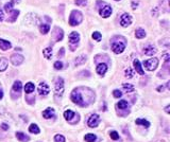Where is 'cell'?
<instances>
[{"label":"cell","mask_w":170,"mask_h":142,"mask_svg":"<svg viewBox=\"0 0 170 142\" xmlns=\"http://www.w3.org/2000/svg\"><path fill=\"white\" fill-rule=\"evenodd\" d=\"M83 20V16L80 11H72L69 16V24L72 27H76L78 24H80Z\"/></svg>","instance_id":"obj_1"},{"label":"cell","mask_w":170,"mask_h":142,"mask_svg":"<svg viewBox=\"0 0 170 142\" xmlns=\"http://www.w3.org/2000/svg\"><path fill=\"white\" fill-rule=\"evenodd\" d=\"M71 100H72V102L75 103V104L77 105H80V106H86V103L84 102V98L83 96H82V94H81L80 89H75L71 92Z\"/></svg>","instance_id":"obj_2"},{"label":"cell","mask_w":170,"mask_h":142,"mask_svg":"<svg viewBox=\"0 0 170 142\" xmlns=\"http://www.w3.org/2000/svg\"><path fill=\"white\" fill-rule=\"evenodd\" d=\"M144 66L146 67L147 70H149V71H153V70H155L158 66V59H156V57H152V59H148V61H145L144 62Z\"/></svg>","instance_id":"obj_3"},{"label":"cell","mask_w":170,"mask_h":142,"mask_svg":"<svg viewBox=\"0 0 170 142\" xmlns=\"http://www.w3.org/2000/svg\"><path fill=\"white\" fill-rule=\"evenodd\" d=\"M79 40H80V35H79V33H77V32H72V33H70L69 34V44H70V49L71 50H75V49L78 47V42H79Z\"/></svg>","instance_id":"obj_4"},{"label":"cell","mask_w":170,"mask_h":142,"mask_svg":"<svg viewBox=\"0 0 170 142\" xmlns=\"http://www.w3.org/2000/svg\"><path fill=\"white\" fill-rule=\"evenodd\" d=\"M125 49V44L121 42H116L112 44V50L113 52L116 53V54H120V53L123 52V50Z\"/></svg>","instance_id":"obj_5"},{"label":"cell","mask_w":170,"mask_h":142,"mask_svg":"<svg viewBox=\"0 0 170 142\" xmlns=\"http://www.w3.org/2000/svg\"><path fill=\"white\" fill-rule=\"evenodd\" d=\"M54 91H56V96H62L63 92H64V80L62 77L58 79V81L56 82V88H54Z\"/></svg>","instance_id":"obj_6"},{"label":"cell","mask_w":170,"mask_h":142,"mask_svg":"<svg viewBox=\"0 0 170 142\" xmlns=\"http://www.w3.org/2000/svg\"><path fill=\"white\" fill-rule=\"evenodd\" d=\"M99 123H100V118H99V116L98 114H91L89 117V119H88V121H87V124H88V126L91 128L94 127H97L98 125H99Z\"/></svg>","instance_id":"obj_7"},{"label":"cell","mask_w":170,"mask_h":142,"mask_svg":"<svg viewBox=\"0 0 170 142\" xmlns=\"http://www.w3.org/2000/svg\"><path fill=\"white\" fill-rule=\"evenodd\" d=\"M99 12H100V15L103 18H108V17H110L112 14V7H110L108 4L104 3L103 5H102V9L99 10Z\"/></svg>","instance_id":"obj_8"},{"label":"cell","mask_w":170,"mask_h":142,"mask_svg":"<svg viewBox=\"0 0 170 142\" xmlns=\"http://www.w3.org/2000/svg\"><path fill=\"white\" fill-rule=\"evenodd\" d=\"M131 22H132V17H131V15H129L128 13H125V14L121 16V18H120V24H121L123 28L129 27V26L131 24Z\"/></svg>","instance_id":"obj_9"},{"label":"cell","mask_w":170,"mask_h":142,"mask_svg":"<svg viewBox=\"0 0 170 142\" xmlns=\"http://www.w3.org/2000/svg\"><path fill=\"white\" fill-rule=\"evenodd\" d=\"M37 89H38V94H41V96H43V97L47 96V94H49V91H50V89H49V86L45 83V82H41V83H39V85H38Z\"/></svg>","instance_id":"obj_10"},{"label":"cell","mask_w":170,"mask_h":142,"mask_svg":"<svg viewBox=\"0 0 170 142\" xmlns=\"http://www.w3.org/2000/svg\"><path fill=\"white\" fill-rule=\"evenodd\" d=\"M11 63L17 66V65H20L21 63H24V56L21 54H13L11 56Z\"/></svg>","instance_id":"obj_11"},{"label":"cell","mask_w":170,"mask_h":142,"mask_svg":"<svg viewBox=\"0 0 170 142\" xmlns=\"http://www.w3.org/2000/svg\"><path fill=\"white\" fill-rule=\"evenodd\" d=\"M53 36H54V39L56 42H60L63 39V31L60 28L56 27L54 28V31H53Z\"/></svg>","instance_id":"obj_12"},{"label":"cell","mask_w":170,"mask_h":142,"mask_svg":"<svg viewBox=\"0 0 170 142\" xmlns=\"http://www.w3.org/2000/svg\"><path fill=\"white\" fill-rule=\"evenodd\" d=\"M144 52H145L146 55L151 56V55H153V54H155L156 53V49L151 45H147L146 47L144 48Z\"/></svg>","instance_id":"obj_13"},{"label":"cell","mask_w":170,"mask_h":142,"mask_svg":"<svg viewBox=\"0 0 170 142\" xmlns=\"http://www.w3.org/2000/svg\"><path fill=\"white\" fill-rule=\"evenodd\" d=\"M96 70H97V73L99 75H104L106 70H108V65L106 64H99Z\"/></svg>","instance_id":"obj_14"},{"label":"cell","mask_w":170,"mask_h":142,"mask_svg":"<svg viewBox=\"0 0 170 142\" xmlns=\"http://www.w3.org/2000/svg\"><path fill=\"white\" fill-rule=\"evenodd\" d=\"M43 117L45 119H50L54 117V109L53 108H47L46 110L43 111Z\"/></svg>","instance_id":"obj_15"},{"label":"cell","mask_w":170,"mask_h":142,"mask_svg":"<svg viewBox=\"0 0 170 142\" xmlns=\"http://www.w3.org/2000/svg\"><path fill=\"white\" fill-rule=\"evenodd\" d=\"M10 48H11V42L0 38V49H2L3 51H7Z\"/></svg>","instance_id":"obj_16"},{"label":"cell","mask_w":170,"mask_h":142,"mask_svg":"<svg viewBox=\"0 0 170 142\" xmlns=\"http://www.w3.org/2000/svg\"><path fill=\"white\" fill-rule=\"evenodd\" d=\"M16 138L19 140V141L21 142H28L29 141V137L26 134H24V133H21V132H18L16 133Z\"/></svg>","instance_id":"obj_17"},{"label":"cell","mask_w":170,"mask_h":142,"mask_svg":"<svg viewBox=\"0 0 170 142\" xmlns=\"http://www.w3.org/2000/svg\"><path fill=\"white\" fill-rule=\"evenodd\" d=\"M134 68H135L136 72L139 73L140 75H144V74H145V72H144V70H142V65H140V63H139L137 59L134 61Z\"/></svg>","instance_id":"obj_18"},{"label":"cell","mask_w":170,"mask_h":142,"mask_svg":"<svg viewBox=\"0 0 170 142\" xmlns=\"http://www.w3.org/2000/svg\"><path fill=\"white\" fill-rule=\"evenodd\" d=\"M21 82L20 81H15L14 84H13V91L14 92H17L18 94H20L21 91Z\"/></svg>","instance_id":"obj_19"},{"label":"cell","mask_w":170,"mask_h":142,"mask_svg":"<svg viewBox=\"0 0 170 142\" xmlns=\"http://www.w3.org/2000/svg\"><path fill=\"white\" fill-rule=\"evenodd\" d=\"M9 14H11V17L9 18V20H10L11 22H14V21L17 19L18 15H19V11H17V10H12L10 13H9Z\"/></svg>","instance_id":"obj_20"},{"label":"cell","mask_w":170,"mask_h":142,"mask_svg":"<svg viewBox=\"0 0 170 142\" xmlns=\"http://www.w3.org/2000/svg\"><path fill=\"white\" fill-rule=\"evenodd\" d=\"M73 117H76V112H73L72 110H66L64 112V118L66 119L67 121H71Z\"/></svg>","instance_id":"obj_21"},{"label":"cell","mask_w":170,"mask_h":142,"mask_svg":"<svg viewBox=\"0 0 170 142\" xmlns=\"http://www.w3.org/2000/svg\"><path fill=\"white\" fill-rule=\"evenodd\" d=\"M7 68V59L4 57H0V71H4Z\"/></svg>","instance_id":"obj_22"},{"label":"cell","mask_w":170,"mask_h":142,"mask_svg":"<svg viewBox=\"0 0 170 142\" xmlns=\"http://www.w3.org/2000/svg\"><path fill=\"white\" fill-rule=\"evenodd\" d=\"M43 54L45 56L46 59H50L52 57V49L51 47H48V48H45L43 50Z\"/></svg>","instance_id":"obj_23"},{"label":"cell","mask_w":170,"mask_h":142,"mask_svg":"<svg viewBox=\"0 0 170 142\" xmlns=\"http://www.w3.org/2000/svg\"><path fill=\"white\" fill-rule=\"evenodd\" d=\"M34 88L35 87L33 83H27L24 86V91H26V94H31L34 91Z\"/></svg>","instance_id":"obj_24"},{"label":"cell","mask_w":170,"mask_h":142,"mask_svg":"<svg viewBox=\"0 0 170 142\" xmlns=\"http://www.w3.org/2000/svg\"><path fill=\"white\" fill-rule=\"evenodd\" d=\"M85 61H86V55H84V54H81V55H79L78 57L76 59V66H78V65H82L83 63H85Z\"/></svg>","instance_id":"obj_25"},{"label":"cell","mask_w":170,"mask_h":142,"mask_svg":"<svg viewBox=\"0 0 170 142\" xmlns=\"http://www.w3.org/2000/svg\"><path fill=\"white\" fill-rule=\"evenodd\" d=\"M136 124L138 125H142V126H145V127H149L150 126V122H148L147 120L145 119H136Z\"/></svg>","instance_id":"obj_26"},{"label":"cell","mask_w":170,"mask_h":142,"mask_svg":"<svg viewBox=\"0 0 170 142\" xmlns=\"http://www.w3.org/2000/svg\"><path fill=\"white\" fill-rule=\"evenodd\" d=\"M39 31L42 34H47L49 31H50V26L49 24H42L41 27H39Z\"/></svg>","instance_id":"obj_27"},{"label":"cell","mask_w":170,"mask_h":142,"mask_svg":"<svg viewBox=\"0 0 170 142\" xmlns=\"http://www.w3.org/2000/svg\"><path fill=\"white\" fill-rule=\"evenodd\" d=\"M29 132L32 133V134H38L39 133V128H38V126L36 124H31L30 126H29Z\"/></svg>","instance_id":"obj_28"},{"label":"cell","mask_w":170,"mask_h":142,"mask_svg":"<svg viewBox=\"0 0 170 142\" xmlns=\"http://www.w3.org/2000/svg\"><path fill=\"white\" fill-rule=\"evenodd\" d=\"M85 141L87 142H95L96 141V139H97V137H96V135H94V134H87V135H85Z\"/></svg>","instance_id":"obj_29"},{"label":"cell","mask_w":170,"mask_h":142,"mask_svg":"<svg viewBox=\"0 0 170 142\" xmlns=\"http://www.w3.org/2000/svg\"><path fill=\"white\" fill-rule=\"evenodd\" d=\"M128 106H129L128 102L125 100L119 101L118 103H117V107H118L119 109H125V108H128Z\"/></svg>","instance_id":"obj_30"},{"label":"cell","mask_w":170,"mask_h":142,"mask_svg":"<svg viewBox=\"0 0 170 142\" xmlns=\"http://www.w3.org/2000/svg\"><path fill=\"white\" fill-rule=\"evenodd\" d=\"M135 35L137 38H144L145 36H146V32H145V30H142V29H138L137 31L135 32Z\"/></svg>","instance_id":"obj_31"},{"label":"cell","mask_w":170,"mask_h":142,"mask_svg":"<svg viewBox=\"0 0 170 142\" xmlns=\"http://www.w3.org/2000/svg\"><path fill=\"white\" fill-rule=\"evenodd\" d=\"M14 2L13 1H11V2H7L5 5H4V10H5V12H7V14L10 13L11 11L13 10V7H14Z\"/></svg>","instance_id":"obj_32"},{"label":"cell","mask_w":170,"mask_h":142,"mask_svg":"<svg viewBox=\"0 0 170 142\" xmlns=\"http://www.w3.org/2000/svg\"><path fill=\"white\" fill-rule=\"evenodd\" d=\"M122 87H123L125 91H127V92H132V91H134V86L131 85V84H123Z\"/></svg>","instance_id":"obj_33"},{"label":"cell","mask_w":170,"mask_h":142,"mask_svg":"<svg viewBox=\"0 0 170 142\" xmlns=\"http://www.w3.org/2000/svg\"><path fill=\"white\" fill-rule=\"evenodd\" d=\"M54 141L56 142H65L66 139L63 135H56L54 136Z\"/></svg>","instance_id":"obj_34"},{"label":"cell","mask_w":170,"mask_h":142,"mask_svg":"<svg viewBox=\"0 0 170 142\" xmlns=\"http://www.w3.org/2000/svg\"><path fill=\"white\" fill-rule=\"evenodd\" d=\"M134 73H135V71H133V69H131V68H128V69L125 70V76H128L129 79L133 77Z\"/></svg>","instance_id":"obj_35"},{"label":"cell","mask_w":170,"mask_h":142,"mask_svg":"<svg viewBox=\"0 0 170 142\" xmlns=\"http://www.w3.org/2000/svg\"><path fill=\"white\" fill-rule=\"evenodd\" d=\"M77 5H80V7H86L87 0H75Z\"/></svg>","instance_id":"obj_36"},{"label":"cell","mask_w":170,"mask_h":142,"mask_svg":"<svg viewBox=\"0 0 170 142\" xmlns=\"http://www.w3.org/2000/svg\"><path fill=\"white\" fill-rule=\"evenodd\" d=\"M110 136H111V138L113 139V140H118L119 139L118 133L116 132V131H113V132L110 133Z\"/></svg>","instance_id":"obj_37"},{"label":"cell","mask_w":170,"mask_h":142,"mask_svg":"<svg viewBox=\"0 0 170 142\" xmlns=\"http://www.w3.org/2000/svg\"><path fill=\"white\" fill-rule=\"evenodd\" d=\"M93 38H94L95 40H97V42H100L101 34L99 33V32H94V33H93Z\"/></svg>","instance_id":"obj_38"},{"label":"cell","mask_w":170,"mask_h":142,"mask_svg":"<svg viewBox=\"0 0 170 142\" xmlns=\"http://www.w3.org/2000/svg\"><path fill=\"white\" fill-rule=\"evenodd\" d=\"M54 68L56 70H61L63 68V63L62 62H56L54 63Z\"/></svg>","instance_id":"obj_39"},{"label":"cell","mask_w":170,"mask_h":142,"mask_svg":"<svg viewBox=\"0 0 170 142\" xmlns=\"http://www.w3.org/2000/svg\"><path fill=\"white\" fill-rule=\"evenodd\" d=\"M113 96H114L115 98H120L122 96V94L120 90H114V91H113Z\"/></svg>","instance_id":"obj_40"},{"label":"cell","mask_w":170,"mask_h":142,"mask_svg":"<svg viewBox=\"0 0 170 142\" xmlns=\"http://www.w3.org/2000/svg\"><path fill=\"white\" fill-rule=\"evenodd\" d=\"M1 128H2L3 131H7V129H9V126H7V125L5 124V123H3V124L1 125Z\"/></svg>","instance_id":"obj_41"},{"label":"cell","mask_w":170,"mask_h":142,"mask_svg":"<svg viewBox=\"0 0 170 142\" xmlns=\"http://www.w3.org/2000/svg\"><path fill=\"white\" fill-rule=\"evenodd\" d=\"M64 51H65V50H64V48L61 49V50L59 51V56H63V55H64Z\"/></svg>","instance_id":"obj_42"},{"label":"cell","mask_w":170,"mask_h":142,"mask_svg":"<svg viewBox=\"0 0 170 142\" xmlns=\"http://www.w3.org/2000/svg\"><path fill=\"white\" fill-rule=\"evenodd\" d=\"M157 91H158V92H161V91L163 92V91H164V86H158V87H157Z\"/></svg>","instance_id":"obj_43"},{"label":"cell","mask_w":170,"mask_h":142,"mask_svg":"<svg viewBox=\"0 0 170 142\" xmlns=\"http://www.w3.org/2000/svg\"><path fill=\"white\" fill-rule=\"evenodd\" d=\"M2 18H3V13H2V11L0 10V20H1Z\"/></svg>","instance_id":"obj_44"},{"label":"cell","mask_w":170,"mask_h":142,"mask_svg":"<svg viewBox=\"0 0 170 142\" xmlns=\"http://www.w3.org/2000/svg\"><path fill=\"white\" fill-rule=\"evenodd\" d=\"M2 97H3V92H2V90H0V100L2 99Z\"/></svg>","instance_id":"obj_45"},{"label":"cell","mask_w":170,"mask_h":142,"mask_svg":"<svg viewBox=\"0 0 170 142\" xmlns=\"http://www.w3.org/2000/svg\"><path fill=\"white\" fill-rule=\"evenodd\" d=\"M166 112H167V114L169 112V106H167V107H166Z\"/></svg>","instance_id":"obj_46"},{"label":"cell","mask_w":170,"mask_h":142,"mask_svg":"<svg viewBox=\"0 0 170 142\" xmlns=\"http://www.w3.org/2000/svg\"><path fill=\"white\" fill-rule=\"evenodd\" d=\"M116 1H119V0H116Z\"/></svg>","instance_id":"obj_47"}]
</instances>
